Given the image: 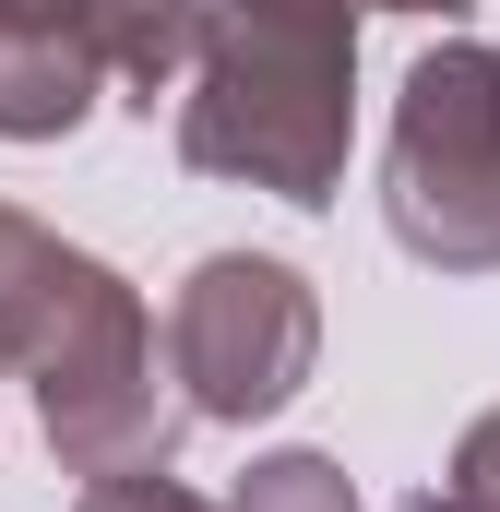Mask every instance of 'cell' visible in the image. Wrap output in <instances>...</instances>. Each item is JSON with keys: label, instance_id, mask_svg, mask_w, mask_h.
Wrapping results in <instances>:
<instances>
[{"label": "cell", "instance_id": "3", "mask_svg": "<svg viewBox=\"0 0 500 512\" xmlns=\"http://www.w3.org/2000/svg\"><path fill=\"white\" fill-rule=\"evenodd\" d=\"M381 227L429 274H500V48L441 36L393 84L381 143Z\"/></svg>", "mask_w": 500, "mask_h": 512}, {"label": "cell", "instance_id": "1", "mask_svg": "<svg viewBox=\"0 0 500 512\" xmlns=\"http://www.w3.org/2000/svg\"><path fill=\"white\" fill-rule=\"evenodd\" d=\"M0 370H24L60 477H143L179 453L191 393L155 358V310L120 262L72 251L24 203H0Z\"/></svg>", "mask_w": 500, "mask_h": 512}, {"label": "cell", "instance_id": "5", "mask_svg": "<svg viewBox=\"0 0 500 512\" xmlns=\"http://www.w3.org/2000/svg\"><path fill=\"white\" fill-rule=\"evenodd\" d=\"M108 96L96 48L72 36L60 0H0V143H72Z\"/></svg>", "mask_w": 500, "mask_h": 512}, {"label": "cell", "instance_id": "9", "mask_svg": "<svg viewBox=\"0 0 500 512\" xmlns=\"http://www.w3.org/2000/svg\"><path fill=\"white\" fill-rule=\"evenodd\" d=\"M453 489H477V501H500V405H477L465 417V441H453V465H441Z\"/></svg>", "mask_w": 500, "mask_h": 512}, {"label": "cell", "instance_id": "7", "mask_svg": "<svg viewBox=\"0 0 500 512\" xmlns=\"http://www.w3.org/2000/svg\"><path fill=\"white\" fill-rule=\"evenodd\" d=\"M227 512H370V501H358V477L334 453L286 441V453H250V477L227 489Z\"/></svg>", "mask_w": 500, "mask_h": 512}, {"label": "cell", "instance_id": "10", "mask_svg": "<svg viewBox=\"0 0 500 512\" xmlns=\"http://www.w3.org/2000/svg\"><path fill=\"white\" fill-rule=\"evenodd\" d=\"M405 512H500V501H477V489H453V477H429V489H405Z\"/></svg>", "mask_w": 500, "mask_h": 512}, {"label": "cell", "instance_id": "6", "mask_svg": "<svg viewBox=\"0 0 500 512\" xmlns=\"http://www.w3.org/2000/svg\"><path fill=\"white\" fill-rule=\"evenodd\" d=\"M60 12H72V36L96 48V72L120 84L143 120H155V96H167V84H191L203 24H215V0H60Z\"/></svg>", "mask_w": 500, "mask_h": 512}, {"label": "cell", "instance_id": "11", "mask_svg": "<svg viewBox=\"0 0 500 512\" xmlns=\"http://www.w3.org/2000/svg\"><path fill=\"white\" fill-rule=\"evenodd\" d=\"M358 12H441V24H453V12H477V0H358Z\"/></svg>", "mask_w": 500, "mask_h": 512}, {"label": "cell", "instance_id": "2", "mask_svg": "<svg viewBox=\"0 0 500 512\" xmlns=\"http://www.w3.org/2000/svg\"><path fill=\"white\" fill-rule=\"evenodd\" d=\"M358 24V0H215L179 96V167L334 215L358 143Z\"/></svg>", "mask_w": 500, "mask_h": 512}, {"label": "cell", "instance_id": "4", "mask_svg": "<svg viewBox=\"0 0 500 512\" xmlns=\"http://www.w3.org/2000/svg\"><path fill=\"white\" fill-rule=\"evenodd\" d=\"M167 370L203 429H262L322 370V298L274 251H203L167 298Z\"/></svg>", "mask_w": 500, "mask_h": 512}, {"label": "cell", "instance_id": "8", "mask_svg": "<svg viewBox=\"0 0 500 512\" xmlns=\"http://www.w3.org/2000/svg\"><path fill=\"white\" fill-rule=\"evenodd\" d=\"M72 512H227V501H203V489H179L167 465H143V477H84Z\"/></svg>", "mask_w": 500, "mask_h": 512}]
</instances>
